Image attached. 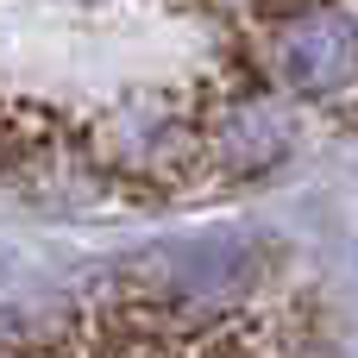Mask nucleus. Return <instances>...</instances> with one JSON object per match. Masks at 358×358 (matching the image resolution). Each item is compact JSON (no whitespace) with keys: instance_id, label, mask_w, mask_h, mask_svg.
Instances as JSON below:
<instances>
[{"instance_id":"obj_1","label":"nucleus","mask_w":358,"mask_h":358,"mask_svg":"<svg viewBox=\"0 0 358 358\" xmlns=\"http://www.w3.org/2000/svg\"><path fill=\"white\" fill-rule=\"evenodd\" d=\"M358 132V0H0V182L170 208Z\"/></svg>"},{"instance_id":"obj_2","label":"nucleus","mask_w":358,"mask_h":358,"mask_svg":"<svg viewBox=\"0 0 358 358\" xmlns=\"http://www.w3.org/2000/svg\"><path fill=\"white\" fill-rule=\"evenodd\" d=\"M19 358H308L296 321L277 308H164L107 302L69 334H50Z\"/></svg>"}]
</instances>
